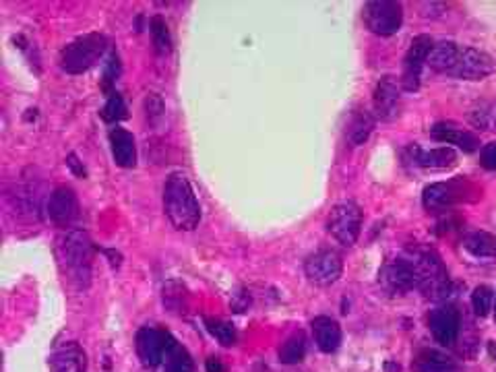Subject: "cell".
<instances>
[{"label":"cell","instance_id":"obj_1","mask_svg":"<svg viewBox=\"0 0 496 372\" xmlns=\"http://www.w3.org/2000/svg\"><path fill=\"white\" fill-rule=\"evenodd\" d=\"M164 213L176 230L192 232L201 224V205L195 189L182 172H172L164 184Z\"/></svg>","mask_w":496,"mask_h":372},{"label":"cell","instance_id":"obj_2","mask_svg":"<svg viewBox=\"0 0 496 372\" xmlns=\"http://www.w3.org/2000/svg\"><path fill=\"white\" fill-rule=\"evenodd\" d=\"M404 259L414 271L416 290H420L424 296L438 302V300H447L453 294L447 267L443 265L436 250L414 246L404 255Z\"/></svg>","mask_w":496,"mask_h":372},{"label":"cell","instance_id":"obj_3","mask_svg":"<svg viewBox=\"0 0 496 372\" xmlns=\"http://www.w3.org/2000/svg\"><path fill=\"white\" fill-rule=\"evenodd\" d=\"M56 255H59L61 267L70 284L79 290H85L91 282V261H93V242L85 230L64 232L56 242Z\"/></svg>","mask_w":496,"mask_h":372},{"label":"cell","instance_id":"obj_4","mask_svg":"<svg viewBox=\"0 0 496 372\" xmlns=\"http://www.w3.org/2000/svg\"><path fill=\"white\" fill-rule=\"evenodd\" d=\"M480 199V186L463 176L445 182H433L422 191V205L426 211H445L462 203H476Z\"/></svg>","mask_w":496,"mask_h":372},{"label":"cell","instance_id":"obj_5","mask_svg":"<svg viewBox=\"0 0 496 372\" xmlns=\"http://www.w3.org/2000/svg\"><path fill=\"white\" fill-rule=\"evenodd\" d=\"M108 50V40L102 33L79 35L62 48L61 69L69 75H83L102 60Z\"/></svg>","mask_w":496,"mask_h":372},{"label":"cell","instance_id":"obj_6","mask_svg":"<svg viewBox=\"0 0 496 372\" xmlns=\"http://www.w3.org/2000/svg\"><path fill=\"white\" fill-rule=\"evenodd\" d=\"M362 19L366 30L380 38H389L404 25V6L395 0H372L362 6Z\"/></svg>","mask_w":496,"mask_h":372},{"label":"cell","instance_id":"obj_7","mask_svg":"<svg viewBox=\"0 0 496 372\" xmlns=\"http://www.w3.org/2000/svg\"><path fill=\"white\" fill-rule=\"evenodd\" d=\"M362 209L354 201H342L331 209L327 232L343 246H354L362 234Z\"/></svg>","mask_w":496,"mask_h":372},{"label":"cell","instance_id":"obj_8","mask_svg":"<svg viewBox=\"0 0 496 372\" xmlns=\"http://www.w3.org/2000/svg\"><path fill=\"white\" fill-rule=\"evenodd\" d=\"M174 341L176 339L168 331H162V329L155 327H141L135 339L136 356L147 368H155L165 360V354H168Z\"/></svg>","mask_w":496,"mask_h":372},{"label":"cell","instance_id":"obj_9","mask_svg":"<svg viewBox=\"0 0 496 372\" xmlns=\"http://www.w3.org/2000/svg\"><path fill=\"white\" fill-rule=\"evenodd\" d=\"M304 274L308 282L321 285V288H327V285H333L342 277L343 259L331 248L316 250V253H313L304 261Z\"/></svg>","mask_w":496,"mask_h":372},{"label":"cell","instance_id":"obj_10","mask_svg":"<svg viewBox=\"0 0 496 372\" xmlns=\"http://www.w3.org/2000/svg\"><path fill=\"white\" fill-rule=\"evenodd\" d=\"M435 42L430 35L422 33L416 35L409 44V50L406 52L404 59V75H401V88L406 91H418L420 79H422V69L426 67L428 54L433 50Z\"/></svg>","mask_w":496,"mask_h":372},{"label":"cell","instance_id":"obj_11","mask_svg":"<svg viewBox=\"0 0 496 372\" xmlns=\"http://www.w3.org/2000/svg\"><path fill=\"white\" fill-rule=\"evenodd\" d=\"M372 106H375V116L380 123H393L401 114V88L398 79L385 75L377 83L372 93Z\"/></svg>","mask_w":496,"mask_h":372},{"label":"cell","instance_id":"obj_12","mask_svg":"<svg viewBox=\"0 0 496 372\" xmlns=\"http://www.w3.org/2000/svg\"><path fill=\"white\" fill-rule=\"evenodd\" d=\"M494 69L496 64L491 54L480 48L463 46L462 54H459L457 67L453 70L451 77L465 79V81H482V79L491 77L494 73Z\"/></svg>","mask_w":496,"mask_h":372},{"label":"cell","instance_id":"obj_13","mask_svg":"<svg viewBox=\"0 0 496 372\" xmlns=\"http://www.w3.org/2000/svg\"><path fill=\"white\" fill-rule=\"evenodd\" d=\"M406 162L412 163L416 168L422 170H433V172H441V170H451L457 166V153L455 149L451 147H435V149H422L418 143L409 145L406 152Z\"/></svg>","mask_w":496,"mask_h":372},{"label":"cell","instance_id":"obj_14","mask_svg":"<svg viewBox=\"0 0 496 372\" xmlns=\"http://www.w3.org/2000/svg\"><path fill=\"white\" fill-rule=\"evenodd\" d=\"M379 284L391 296H404L407 292L416 290L414 271L404 256L383 265V269L379 271Z\"/></svg>","mask_w":496,"mask_h":372},{"label":"cell","instance_id":"obj_15","mask_svg":"<svg viewBox=\"0 0 496 372\" xmlns=\"http://www.w3.org/2000/svg\"><path fill=\"white\" fill-rule=\"evenodd\" d=\"M428 327L433 338L441 346H453L459 338V329H462V317L453 304H443L430 312Z\"/></svg>","mask_w":496,"mask_h":372},{"label":"cell","instance_id":"obj_16","mask_svg":"<svg viewBox=\"0 0 496 372\" xmlns=\"http://www.w3.org/2000/svg\"><path fill=\"white\" fill-rule=\"evenodd\" d=\"M48 218L54 221L56 226H70L79 218V199L70 186H59L52 191L46 205Z\"/></svg>","mask_w":496,"mask_h":372},{"label":"cell","instance_id":"obj_17","mask_svg":"<svg viewBox=\"0 0 496 372\" xmlns=\"http://www.w3.org/2000/svg\"><path fill=\"white\" fill-rule=\"evenodd\" d=\"M430 137L438 143H447V145H455L465 153H473L480 149L478 135L465 128L453 125V123H436L430 128Z\"/></svg>","mask_w":496,"mask_h":372},{"label":"cell","instance_id":"obj_18","mask_svg":"<svg viewBox=\"0 0 496 372\" xmlns=\"http://www.w3.org/2000/svg\"><path fill=\"white\" fill-rule=\"evenodd\" d=\"M52 372H88V356L77 341H64L50 356Z\"/></svg>","mask_w":496,"mask_h":372},{"label":"cell","instance_id":"obj_19","mask_svg":"<svg viewBox=\"0 0 496 372\" xmlns=\"http://www.w3.org/2000/svg\"><path fill=\"white\" fill-rule=\"evenodd\" d=\"M311 327H313L314 343L319 346L321 352L333 354V352H337V349H340L343 335H342V327L335 319L321 314V317L313 319Z\"/></svg>","mask_w":496,"mask_h":372},{"label":"cell","instance_id":"obj_20","mask_svg":"<svg viewBox=\"0 0 496 372\" xmlns=\"http://www.w3.org/2000/svg\"><path fill=\"white\" fill-rule=\"evenodd\" d=\"M110 149L114 163L120 168H135L136 166V143L133 133H128L126 128L114 126L110 131Z\"/></svg>","mask_w":496,"mask_h":372},{"label":"cell","instance_id":"obj_21","mask_svg":"<svg viewBox=\"0 0 496 372\" xmlns=\"http://www.w3.org/2000/svg\"><path fill=\"white\" fill-rule=\"evenodd\" d=\"M459 54H462V46L455 44V42L445 40V42H436L430 50L426 64L430 70L435 73H443V75H453V70L457 67Z\"/></svg>","mask_w":496,"mask_h":372},{"label":"cell","instance_id":"obj_22","mask_svg":"<svg viewBox=\"0 0 496 372\" xmlns=\"http://www.w3.org/2000/svg\"><path fill=\"white\" fill-rule=\"evenodd\" d=\"M377 125V116L370 114L369 110H356L351 114L348 128H346V139L351 147H360L364 145L369 137L375 131Z\"/></svg>","mask_w":496,"mask_h":372},{"label":"cell","instance_id":"obj_23","mask_svg":"<svg viewBox=\"0 0 496 372\" xmlns=\"http://www.w3.org/2000/svg\"><path fill=\"white\" fill-rule=\"evenodd\" d=\"M463 250L473 259L478 261H491L496 259V238L492 234H488L484 230H476L470 232L462 240Z\"/></svg>","mask_w":496,"mask_h":372},{"label":"cell","instance_id":"obj_24","mask_svg":"<svg viewBox=\"0 0 496 372\" xmlns=\"http://www.w3.org/2000/svg\"><path fill=\"white\" fill-rule=\"evenodd\" d=\"M416 372H459L457 364L438 349H424L414 362Z\"/></svg>","mask_w":496,"mask_h":372},{"label":"cell","instance_id":"obj_25","mask_svg":"<svg viewBox=\"0 0 496 372\" xmlns=\"http://www.w3.org/2000/svg\"><path fill=\"white\" fill-rule=\"evenodd\" d=\"M164 372H195V362L181 343L174 341L165 354Z\"/></svg>","mask_w":496,"mask_h":372},{"label":"cell","instance_id":"obj_26","mask_svg":"<svg viewBox=\"0 0 496 372\" xmlns=\"http://www.w3.org/2000/svg\"><path fill=\"white\" fill-rule=\"evenodd\" d=\"M306 356V338L304 333L298 331L287 338L282 348H279V362L282 364H298Z\"/></svg>","mask_w":496,"mask_h":372},{"label":"cell","instance_id":"obj_27","mask_svg":"<svg viewBox=\"0 0 496 372\" xmlns=\"http://www.w3.org/2000/svg\"><path fill=\"white\" fill-rule=\"evenodd\" d=\"M472 126L482 128V131L494 133L496 131V102H480L473 106L467 114Z\"/></svg>","mask_w":496,"mask_h":372},{"label":"cell","instance_id":"obj_28","mask_svg":"<svg viewBox=\"0 0 496 372\" xmlns=\"http://www.w3.org/2000/svg\"><path fill=\"white\" fill-rule=\"evenodd\" d=\"M149 30H151V38H154L155 52L160 54V56L170 54V50H172V35H170V30H168V23H165V19L162 15H155L154 19H151Z\"/></svg>","mask_w":496,"mask_h":372},{"label":"cell","instance_id":"obj_29","mask_svg":"<svg viewBox=\"0 0 496 372\" xmlns=\"http://www.w3.org/2000/svg\"><path fill=\"white\" fill-rule=\"evenodd\" d=\"M126 116H128V110H126L125 99H122L120 93H110V98H108V102L102 108L104 123L117 125V123H120V120H125Z\"/></svg>","mask_w":496,"mask_h":372},{"label":"cell","instance_id":"obj_30","mask_svg":"<svg viewBox=\"0 0 496 372\" xmlns=\"http://www.w3.org/2000/svg\"><path fill=\"white\" fill-rule=\"evenodd\" d=\"M494 306V290L491 285H478L476 290L472 292V309L478 317H488Z\"/></svg>","mask_w":496,"mask_h":372},{"label":"cell","instance_id":"obj_31","mask_svg":"<svg viewBox=\"0 0 496 372\" xmlns=\"http://www.w3.org/2000/svg\"><path fill=\"white\" fill-rule=\"evenodd\" d=\"M207 331H210L215 339H218L221 346H234L236 339H239V333L232 323H226V321H213L205 319Z\"/></svg>","mask_w":496,"mask_h":372},{"label":"cell","instance_id":"obj_32","mask_svg":"<svg viewBox=\"0 0 496 372\" xmlns=\"http://www.w3.org/2000/svg\"><path fill=\"white\" fill-rule=\"evenodd\" d=\"M480 166L488 172H496V141L480 149Z\"/></svg>","mask_w":496,"mask_h":372},{"label":"cell","instance_id":"obj_33","mask_svg":"<svg viewBox=\"0 0 496 372\" xmlns=\"http://www.w3.org/2000/svg\"><path fill=\"white\" fill-rule=\"evenodd\" d=\"M118 75H120V60H118V54L112 52L110 60H108L106 70H104V85H106V88H110V85L118 79Z\"/></svg>","mask_w":496,"mask_h":372},{"label":"cell","instance_id":"obj_34","mask_svg":"<svg viewBox=\"0 0 496 372\" xmlns=\"http://www.w3.org/2000/svg\"><path fill=\"white\" fill-rule=\"evenodd\" d=\"M207 372H226V368L218 358H210V360H207Z\"/></svg>","mask_w":496,"mask_h":372},{"label":"cell","instance_id":"obj_35","mask_svg":"<svg viewBox=\"0 0 496 372\" xmlns=\"http://www.w3.org/2000/svg\"><path fill=\"white\" fill-rule=\"evenodd\" d=\"M494 321H496V304H494Z\"/></svg>","mask_w":496,"mask_h":372}]
</instances>
